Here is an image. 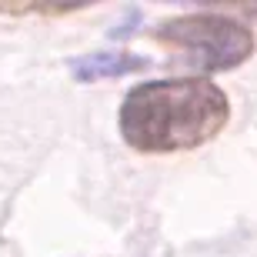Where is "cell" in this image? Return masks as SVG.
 <instances>
[{
	"mask_svg": "<svg viewBox=\"0 0 257 257\" xmlns=\"http://www.w3.org/2000/svg\"><path fill=\"white\" fill-rule=\"evenodd\" d=\"M147 67V57L131 54V50H97V54H84L70 64V74L80 84H94V80H107V77H127Z\"/></svg>",
	"mask_w": 257,
	"mask_h": 257,
	"instance_id": "3",
	"label": "cell"
},
{
	"mask_svg": "<svg viewBox=\"0 0 257 257\" xmlns=\"http://www.w3.org/2000/svg\"><path fill=\"white\" fill-rule=\"evenodd\" d=\"M247 14H250V17H257V10H247Z\"/></svg>",
	"mask_w": 257,
	"mask_h": 257,
	"instance_id": "4",
	"label": "cell"
},
{
	"mask_svg": "<svg viewBox=\"0 0 257 257\" xmlns=\"http://www.w3.org/2000/svg\"><path fill=\"white\" fill-rule=\"evenodd\" d=\"M230 120V100L214 80L164 77L124 94L117 131L141 154H181L214 141Z\"/></svg>",
	"mask_w": 257,
	"mask_h": 257,
	"instance_id": "1",
	"label": "cell"
},
{
	"mask_svg": "<svg viewBox=\"0 0 257 257\" xmlns=\"http://www.w3.org/2000/svg\"><path fill=\"white\" fill-rule=\"evenodd\" d=\"M154 40L181 50L184 60L197 70H234L250 60L257 40L247 24H240L224 14H184V17L164 20L154 27Z\"/></svg>",
	"mask_w": 257,
	"mask_h": 257,
	"instance_id": "2",
	"label": "cell"
}]
</instances>
